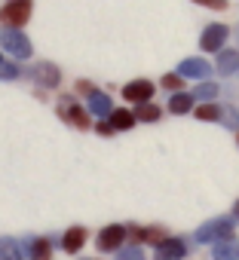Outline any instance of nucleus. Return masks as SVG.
<instances>
[{"instance_id":"4be33fe9","label":"nucleus","mask_w":239,"mask_h":260,"mask_svg":"<svg viewBox=\"0 0 239 260\" xmlns=\"http://www.w3.org/2000/svg\"><path fill=\"white\" fill-rule=\"evenodd\" d=\"M215 95H218V86H215V83H202V86L193 92V98H215Z\"/></svg>"},{"instance_id":"bb28decb","label":"nucleus","mask_w":239,"mask_h":260,"mask_svg":"<svg viewBox=\"0 0 239 260\" xmlns=\"http://www.w3.org/2000/svg\"><path fill=\"white\" fill-rule=\"evenodd\" d=\"M233 217H236V220H239V202H236V208H233Z\"/></svg>"},{"instance_id":"f03ea898","label":"nucleus","mask_w":239,"mask_h":260,"mask_svg":"<svg viewBox=\"0 0 239 260\" xmlns=\"http://www.w3.org/2000/svg\"><path fill=\"white\" fill-rule=\"evenodd\" d=\"M31 16V0H10V4L0 10V25H7V28H16L25 25Z\"/></svg>"},{"instance_id":"ddd939ff","label":"nucleus","mask_w":239,"mask_h":260,"mask_svg":"<svg viewBox=\"0 0 239 260\" xmlns=\"http://www.w3.org/2000/svg\"><path fill=\"white\" fill-rule=\"evenodd\" d=\"M28 257H31V260H49V257H52V245H49L46 239H34V242L28 245Z\"/></svg>"},{"instance_id":"f8f14e48","label":"nucleus","mask_w":239,"mask_h":260,"mask_svg":"<svg viewBox=\"0 0 239 260\" xmlns=\"http://www.w3.org/2000/svg\"><path fill=\"white\" fill-rule=\"evenodd\" d=\"M89 110H92L95 116H110V113H113L110 98H107L104 92H92V98H89Z\"/></svg>"},{"instance_id":"2eb2a0df","label":"nucleus","mask_w":239,"mask_h":260,"mask_svg":"<svg viewBox=\"0 0 239 260\" xmlns=\"http://www.w3.org/2000/svg\"><path fill=\"white\" fill-rule=\"evenodd\" d=\"M0 260H22V248L16 239H0Z\"/></svg>"},{"instance_id":"412c9836","label":"nucleus","mask_w":239,"mask_h":260,"mask_svg":"<svg viewBox=\"0 0 239 260\" xmlns=\"http://www.w3.org/2000/svg\"><path fill=\"white\" fill-rule=\"evenodd\" d=\"M135 116L144 119V122H154V119H160V107H154V104H141Z\"/></svg>"},{"instance_id":"1a4fd4ad","label":"nucleus","mask_w":239,"mask_h":260,"mask_svg":"<svg viewBox=\"0 0 239 260\" xmlns=\"http://www.w3.org/2000/svg\"><path fill=\"white\" fill-rule=\"evenodd\" d=\"M184 242L181 239H163L157 245V260H181L184 257Z\"/></svg>"},{"instance_id":"9d476101","label":"nucleus","mask_w":239,"mask_h":260,"mask_svg":"<svg viewBox=\"0 0 239 260\" xmlns=\"http://www.w3.org/2000/svg\"><path fill=\"white\" fill-rule=\"evenodd\" d=\"M83 242H86V230H83V226H71V230L65 233V242H62V248H65L68 254H77V251L83 248Z\"/></svg>"},{"instance_id":"dca6fc26","label":"nucleus","mask_w":239,"mask_h":260,"mask_svg":"<svg viewBox=\"0 0 239 260\" xmlns=\"http://www.w3.org/2000/svg\"><path fill=\"white\" fill-rule=\"evenodd\" d=\"M110 125L113 128H132L135 125V113H129V110H113L110 113Z\"/></svg>"},{"instance_id":"a211bd4d","label":"nucleus","mask_w":239,"mask_h":260,"mask_svg":"<svg viewBox=\"0 0 239 260\" xmlns=\"http://www.w3.org/2000/svg\"><path fill=\"white\" fill-rule=\"evenodd\" d=\"M37 80H40L43 86H55V83H58V71H55L52 64H40V68H37Z\"/></svg>"},{"instance_id":"20e7f679","label":"nucleus","mask_w":239,"mask_h":260,"mask_svg":"<svg viewBox=\"0 0 239 260\" xmlns=\"http://www.w3.org/2000/svg\"><path fill=\"white\" fill-rule=\"evenodd\" d=\"M123 242H126V226H120V223L104 226V230L98 233V248H101V251H116Z\"/></svg>"},{"instance_id":"6e6552de","label":"nucleus","mask_w":239,"mask_h":260,"mask_svg":"<svg viewBox=\"0 0 239 260\" xmlns=\"http://www.w3.org/2000/svg\"><path fill=\"white\" fill-rule=\"evenodd\" d=\"M208 61H202V58H184L181 64H178V77H193V80H202V77H208Z\"/></svg>"},{"instance_id":"393cba45","label":"nucleus","mask_w":239,"mask_h":260,"mask_svg":"<svg viewBox=\"0 0 239 260\" xmlns=\"http://www.w3.org/2000/svg\"><path fill=\"white\" fill-rule=\"evenodd\" d=\"M163 86H166V89H178V86H181V77H172V74H169V77L163 80Z\"/></svg>"},{"instance_id":"4468645a","label":"nucleus","mask_w":239,"mask_h":260,"mask_svg":"<svg viewBox=\"0 0 239 260\" xmlns=\"http://www.w3.org/2000/svg\"><path fill=\"white\" fill-rule=\"evenodd\" d=\"M218 71H221V74H236V71H239V52H233V49L221 52V58H218Z\"/></svg>"},{"instance_id":"f3484780","label":"nucleus","mask_w":239,"mask_h":260,"mask_svg":"<svg viewBox=\"0 0 239 260\" xmlns=\"http://www.w3.org/2000/svg\"><path fill=\"white\" fill-rule=\"evenodd\" d=\"M169 107H172V113H187V110L193 107V95H187V92H178V95L169 101Z\"/></svg>"},{"instance_id":"c85d7f7f","label":"nucleus","mask_w":239,"mask_h":260,"mask_svg":"<svg viewBox=\"0 0 239 260\" xmlns=\"http://www.w3.org/2000/svg\"><path fill=\"white\" fill-rule=\"evenodd\" d=\"M86 260H89V257H86Z\"/></svg>"},{"instance_id":"39448f33","label":"nucleus","mask_w":239,"mask_h":260,"mask_svg":"<svg viewBox=\"0 0 239 260\" xmlns=\"http://www.w3.org/2000/svg\"><path fill=\"white\" fill-rule=\"evenodd\" d=\"M123 98L138 101V104H147V101L154 98V83H151V80H135V83H126V86H123Z\"/></svg>"},{"instance_id":"cd10ccee","label":"nucleus","mask_w":239,"mask_h":260,"mask_svg":"<svg viewBox=\"0 0 239 260\" xmlns=\"http://www.w3.org/2000/svg\"><path fill=\"white\" fill-rule=\"evenodd\" d=\"M0 64H4V61H0Z\"/></svg>"},{"instance_id":"423d86ee","label":"nucleus","mask_w":239,"mask_h":260,"mask_svg":"<svg viewBox=\"0 0 239 260\" xmlns=\"http://www.w3.org/2000/svg\"><path fill=\"white\" fill-rule=\"evenodd\" d=\"M58 116H62L65 122L77 125V128H83V125H86V110H83L74 98H65V101L58 104Z\"/></svg>"},{"instance_id":"aec40b11","label":"nucleus","mask_w":239,"mask_h":260,"mask_svg":"<svg viewBox=\"0 0 239 260\" xmlns=\"http://www.w3.org/2000/svg\"><path fill=\"white\" fill-rule=\"evenodd\" d=\"M116 260H144V251L138 245H129L123 251H116Z\"/></svg>"},{"instance_id":"b1692460","label":"nucleus","mask_w":239,"mask_h":260,"mask_svg":"<svg viewBox=\"0 0 239 260\" xmlns=\"http://www.w3.org/2000/svg\"><path fill=\"white\" fill-rule=\"evenodd\" d=\"M199 7H208V10H224L227 7V0H196Z\"/></svg>"},{"instance_id":"5701e85b","label":"nucleus","mask_w":239,"mask_h":260,"mask_svg":"<svg viewBox=\"0 0 239 260\" xmlns=\"http://www.w3.org/2000/svg\"><path fill=\"white\" fill-rule=\"evenodd\" d=\"M16 77H19L16 64H0V80H16Z\"/></svg>"},{"instance_id":"7ed1b4c3","label":"nucleus","mask_w":239,"mask_h":260,"mask_svg":"<svg viewBox=\"0 0 239 260\" xmlns=\"http://www.w3.org/2000/svg\"><path fill=\"white\" fill-rule=\"evenodd\" d=\"M233 236V220H227V217H218V220H208L205 226H199L196 230V239L199 242H224V239H230Z\"/></svg>"},{"instance_id":"6ab92c4d","label":"nucleus","mask_w":239,"mask_h":260,"mask_svg":"<svg viewBox=\"0 0 239 260\" xmlns=\"http://www.w3.org/2000/svg\"><path fill=\"white\" fill-rule=\"evenodd\" d=\"M196 116H199V119H221L224 110H221L218 104H202V107H196Z\"/></svg>"},{"instance_id":"f257e3e1","label":"nucleus","mask_w":239,"mask_h":260,"mask_svg":"<svg viewBox=\"0 0 239 260\" xmlns=\"http://www.w3.org/2000/svg\"><path fill=\"white\" fill-rule=\"evenodd\" d=\"M0 46H4L7 52H13L16 58H28L31 55V40L16 31V28H0Z\"/></svg>"},{"instance_id":"a878e982","label":"nucleus","mask_w":239,"mask_h":260,"mask_svg":"<svg viewBox=\"0 0 239 260\" xmlns=\"http://www.w3.org/2000/svg\"><path fill=\"white\" fill-rule=\"evenodd\" d=\"M110 132H113V125H101L98 122V135H110Z\"/></svg>"},{"instance_id":"0eeeda50","label":"nucleus","mask_w":239,"mask_h":260,"mask_svg":"<svg viewBox=\"0 0 239 260\" xmlns=\"http://www.w3.org/2000/svg\"><path fill=\"white\" fill-rule=\"evenodd\" d=\"M224 40H227V25H208L202 31V49H208V52L221 49Z\"/></svg>"},{"instance_id":"9b49d317","label":"nucleus","mask_w":239,"mask_h":260,"mask_svg":"<svg viewBox=\"0 0 239 260\" xmlns=\"http://www.w3.org/2000/svg\"><path fill=\"white\" fill-rule=\"evenodd\" d=\"M215 260H239V242L236 239H224L215 245Z\"/></svg>"}]
</instances>
